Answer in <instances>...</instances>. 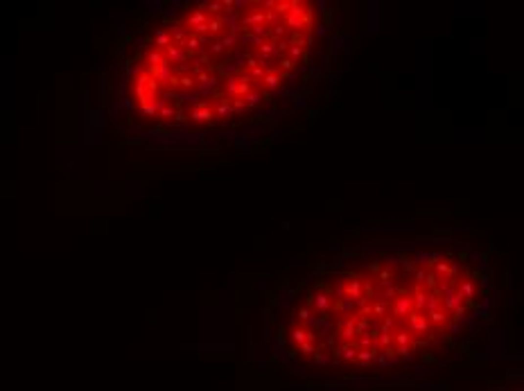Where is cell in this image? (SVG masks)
<instances>
[{
  "instance_id": "obj_1",
  "label": "cell",
  "mask_w": 524,
  "mask_h": 391,
  "mask_svg": "<svg viewBox=\"0 0 524 391\" xmlns=\"http://www.w3.org/2000/svg\"><path fill=\"white\" fill-rule=\"evenodd\" d=\"M488 296V265L468 246H353L287 280L269 330L300 367L375 371L450 342Z\"/></svg>"
},
{
  "instance_id": "obj_2",
  "label": "cell",
  "mask_w": 524,
  "mask_h": 391,
  "mask_svg": "<svg viewBox=\"0 0 524 391\" xmlns=\"http://www.w3.org/2000/svg\"><path fill=\"white\" fill-rule=\"evenodd\" d=\"M319 12L307 0L197 2L142 41L127 98L167 129H215L260 111L310 61Z\"/></svg>"
},
{
  "instance_id": "obj_3",
  "label": "cell",
  "mask_w": 524,
  "mask_h": 391,
  "mask_svg": "<svg viewBox=\"0 0 524 391\" xmlns=\"http://www.w3.org/2000/svg\"><path fill=\"white\" fill-rule=\"evenodd\" d=\"M497 391H524V382H515V385L501 387V389H497Z\"/></svg>"
}]
</instances>
